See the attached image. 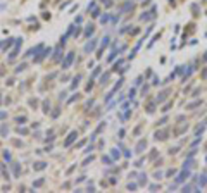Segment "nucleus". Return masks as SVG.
<instances>
[{"label":"nucleus","instance_id":"1","mask_svg":"<svg viewBox=\"0 0 207 193\" xmlns=\"http://www.w3.org/2000/svg\"><path fill=\"white\" fill-rule=\"evenodd\" d=\"M76 138H78V133H76V131H71V133H69V136H67V140L64 142V145H66V147H69V145L74 142Z\"/></svg>","mask_w":207,"mask_h":193},{"label":"nucleus","instance_id":"2","mask_svg":"<svg viewBox=\"0 0 207 193\" xmlns=\"http://www.w3.org/2000/svg\"><path fill=\"white\" fill-rule=\"evenodd\" d=\"M73 57H74V55H73V52H69L67 57L64 59V64H62V67H64V69H67V67H69V64L73 62Z\"/></svg>","mask_w":207,"mask_h":193},{"label":"nucleus","instance_id":"3","mask_svg":"<svg viewBox=\"0 0 207 193\" xmlns=\"http://www.w3.org/2000/svg\"><path fill=\"white\" fill-rule=\"evenodd\" d=\"M95 45H97V40H92V41H88L85 47V52H92L93 48H95Z\"/></svg>","mask_w":207,"mask_h":193},{"label":"nucleus","instance_id":"4","mask_svg":"<svg viewBox=\"0 0 207 193\" xmlns=\"http://www.w3.org/2000/svg\"><path fill=\"white\" fill-rule=\"evenodd\" d=\"M143 148H147V142L142 140V142L136 145V153H142V152H143Z\"/></svg>","mask_w":207,"mask_h":193},{"label":"nucleus","instance_id":"5","mask_svg":"<svg viewBox=\"0 0 207 193\" xmlns=\"http://www.w3.org/2000/svg\"><path fill=\"white\" fill-rule=\"evenodd\" d=\"M188 176H190V172H188V171H185V172L178 178V179H176V181H178V183H183L185 179H188Z\"/></svg>","mask_w":207,"mask_h":193},{"label":"nucleus","instance_id":"6","mask_svg":"<svg viewBox=\"0 0 207 193\" xmlns=\"http://www.w3.org/2000/svg\"><path fill=\"white\" fill-rule=\"evenodd\" d=\"M45 167H47L45 162H38V164L34 165V169H36V171H41V169H45Z\"/></svg>","mask_w":207,"mask_h":193},{"label":"nucleus","instance_id":"7","mask_svg":"<svg viewBox=\"0 0 207 193\" xmlns=\"http://www.w3.org/2000/svg\"><path fill=\"white\" fill-rule=\"evenodd\" d=\"M107 80H109V73L105 74V76H102V78H100V85H105V83H107Z\"/></svg>","mask_w":207,"mask_h":193},{"label":"nucleus","instance_id":"8","mask_svg":"<svg viewBox=\"0 0 207 193\" xmlns=\"http://www.w3.org/2000/svg\"><path fill=\"white\" fill-rule=\"evenodd\" d=\"M199 105H200V102H193V103H190L186 109H193V107H199Z\"/></svg>","mask_w":207,"mask_h":193},{"label":"nucleus","instance_id":"9","mask_svg":"<svg viewBox=\"0 0 207 193\" xmlns=\"http://www.w3.org/2000/svg\"><path fill=\"white\" fill-rule=\"evenodd\" d=\"M107 45H109V38L105 36V38H104V41H102V48H104V47H107Z\"/></svg>","mask_w":207,"mask_h":193},{"label":"nucleus","instance_id":"10","mask_svg":"<svg viewBox=\"0 0 207 193\" xmlns=\"http://www.w3.org/2000/svg\"><path fill=\"white\" fill-rule=\"evenodd\" d=\"M92 33H93V26H92V24H90V28L86 29V33H85V34H86V36H88V34H92Z\"/></svg>","mask_w":207,"mask_h":193},{"label":"nucleus","instance_id":"11","mask_svg":"<svg viewBox=\"0 0 207 193\" xmlns=\"http://www.w3.org/2000/svg\"><path fill=\"white\" fill-rule=\"evenodd\" d=\"M17 122H19V124H24V121H26V117H17Z\"/></svg>","mask_w":207,"mask_h":193},{"label":"nucleus","instance_id":"12","mask_svg":"<svg viewBox=\"0 0 207 193\" xmlns=\"http://www.w3.org/2000/svg\"><path fill=\"white\" fill-rule=\"evenodd\" d=\"M199 183H200V185H202V186H204V185H205V183H207V179H205V176H202V179H199Z\"/></svg>","mask_w":207,"mask_h":193},{"label":"nucleus","instance_id":"13","mask_svg":"<svg viewBox=\"0 0 207 193\" xmlns=\"http://www.w3.org/2000/svg\"><path fill=\"white\" fill-rule=\"evenodd\" d=\"M9 129H7V126H2V135H7Z\"/></svg>","mask_w":207,"mask_h":193},{"label":"nucleus","instance_id":"14","mask_svg":"<svg viewBox=\"0 0 207 193\" xmlns=\"http://www.w3.org/2000/svg\"><path fill=\"white\" fill-rule=\"evenodd\" d=\"M4 159H7V160H11V153H9V152H4Z\"/></svg>","mask_w":207,"mask_h":193},{"label":"nucleus","instance_id":"15","mask_svg":"<svg viewBox=\"0 0 207 193\" xmlns=\"http://www.w3.org/2000/svg\"><path fill=\"white\" fill-rule=\"evenodd\" d=\"M41 185H43V179H38V181L34 183V186H41Z\"/></svg>","mask_w":207,"mask_h":193}]
</instances>
